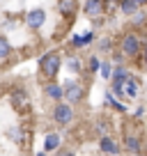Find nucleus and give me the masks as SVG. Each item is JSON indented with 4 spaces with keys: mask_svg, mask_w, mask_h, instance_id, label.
Listing matches in <instances>:
<instances>
[{
    "mask_svg": "<svg viewBox=\"0 0 147 156\" xmlns=\"http://www.w3.org/2000/svg\"><path fill=\"white\" fill-rule=\"evenodd\" d=\"M133 2H136L138 7H142V5H147V0H133Z\"/></svg>",
    "mask_w": 147,
    "mask_h": 156,
    "instance_id": "cd10ccee",
    "label": "nucleus"
},
{
    "mask_svg": "<svg viewBox=\"0 0 147 156\" xmlns=\"http://www.w3.org/2000/svg\"><path fill=\"white\" fill-rule=\"evenodd\" d=\"M108 126H110V122H108L106 117H99V119H97V131H99V133H106Z\"/></svg>",
    "mask_w": 147,
    "mask_h": 156,
    "instance_id": "4be33fe9",
    "label": "nucleus"
},
{
    "mask_svg": "<svg viewBox=\"0 0 147 156\" xmlns=\"http://www.w3.org/2000/svg\"><path fill=\"white\" fill-rule=\"evenodd\" d=\"M58 147H60V133H46V138H44V154L58 151Z\"/></svg>",
    "mask_w": 147,
    "mask_h": 156,
    "instance_id": "f8f14e48",
    "label": "nucleus"
},
{
    "mask_svg": "<svg viewBox=\"0 0 147 156\" xmlns=\"http://www.w3.org/2000/svg\"><path fill=\"white\" fill-rule=\"evenodd\" d=\"M99 64H101V62H99L97 55H90V58H88V69H90L92 73H97V71H99Z\"/></svg>",
    "mask_w": 147,
    "mask_h": 156,
    "instance_id": "aec40b11",
    "label": "nucleus"
},
{
    "mask_svg": "<svg viewBox=\"0 0 147 156\" xmlns=\"http://www.w3.org/2000/svg\"><path fill=\"white\" fill-rule=\"evenodd\" d=\"M120 12L124 16H133L136 12H140V7L133 2V0H120Z\"/></svg>",
    "mask_w": 147,
    "mask_h": 156,
    "instance_id": "2eb2a0df",
    "label": "nucleus"
},
{
    "mask_svg": "<svg viewBox=\"0 0 147 156\" xmlns=\"http://www.w3.org/2000/svg\"><path fill=\"white\" fill-rule=\"evenodd\" d=\"M140 39H138L136 32H127L122 39H120V53L124 55V58H138V53H140Z\"/></svg>",
    "mask_w": 147,
    "mask_h": 156,
    "instance_id": "20e7f679",
    "label": "nucleus"
},
{
    "mask_svg": "<svg viewBox=\"0 0 147 156\" xmlns=\"http://www.w3.org/2000/svg\"><path fill=\"white\" fill-rule=\"evenodd\" d=\"M113 62L117 64V67H122V62H124V55L120 53V51H117V53H113Z\"/></svg>",
    "mask_w": 147,
    "mask_h": 156,
    "instance_id": "bb28decb",
    "label": "nucleus"
},
{
    "mask_svg": "<svg viewBox=\"0 0 147 156\" xmlns=\"http://www.w3.org/2000/svg\"><path fill=\"white\" fill-rule=\"evenodd\" d=\"M37 156H46V154H44V151H39V154H37Z\"/></svg>",
    "mask_w": 147,
    "mask_h": 156,
    "instance_id": "c756f323",
    "label": "nucleus"
},
{
    "mask_svg": "<svg viewBox=\"0 0 147 156\" xmlns=\"http://www.w3.org/2000/svg\"><path fill=\"white\" fill-rule=\"evenodd\" d=\"M122 147L127 151H131V154H140V147H142V142H140V138L138 136H124V142H122Z\"/></svg>",
    "mask_w": 147,
    "mask_h": 156,
    "instance_id": "9d476101",
    "label": "nucleus"
},
{
    "mask_svg": "<svg viewBox=\"0 0 147 156\" xmlns=\"http://www.w3.org/2000/svg\"><path fill=\"white\" fill-rule=\"evenodd\" d=\"M117 7H120L117 0H103V12H110V14H113Z\"/></svg>",
    "mask_w": 147,
    "mask_h": 156,
    "instance_id": "5701e85b",
    "label": "nucleus"
},
{
    "mask_svg": "<svg viewBox=\"0 0 147 156\" xmlns=\"http://www.w3.org/2000/svg\"><path fill=\"white\" fill-rule=\"evenodd\" d=\"M12 103L19 106V108H28L30 106V99H28V94H25L23 90H16V92H12Z\"/></svg>",
    "mask_w": 147,
    "mask_h": 156,
    "instance_id": "4468645a",
    "label": "nucleus"
},
{
    "mask_svg": "<svg viewBox=\"0 0 147 156\" xmlns=\"http://www.w3.org/2000/svg\"><path fill=\"white\" fill-rule=\"evenodd\" d=\"M81 41H83V46L92 44V41H94V32H92V30H88V32H83V34H81Z\"/></svg>",
    "mask_w": 147,
    "mask_h": 156,
    "instance_id": "b1692460",
    "label": "nucleus"
},
{
    "mask_svg": "<svg viewBox=\"0 0 147 156\" xmlns=\"http://www.w3.org/2000/svg\"><path fill=\"white\" fill-rule=\"evenodd\" d=\"M69 44H71L74 48H81V46H83V41H81V34H74V37L69 39Z\"/></svg>",
    "mask_w": 147,
    "mask_h": 156,
    "instance_id": "a878e982",
    "label": "nucleus"
},
{
    "mask_svg": "<svg viewBox=\"0 0 147 156\" xmlns=\"http://www.w3.org/2000/svg\"><path fill=\"white\" fill-rule=\"evenodd\" d=\"M140 92V83H138L136 76H129L127 80H113V97L120 99H136Z\"/></svg>",
    "mask_w": 147,
    "mask_h": 156,
    "instance_id": "f257e3e1",
    "label": "nucleus"
},
{
    "mask_svg": "<svg viewBox=\"0 0 147 156\" xmlns=\"http://www.w3.org/2000/svg\"><path fill=\"white\" fill-rule=\"evenodd\" d=\"M138 58H140V64H142V67H147V44L140 46V53H138Z\"/></svg>",
    "mask_w": 147,
    "mask_h": 156,
    "instance_id": "393cba45",
    "label": "nucleus"
},
{
    "mask_svg": "<svg viewBox=\"0 0 147 156\" xmlns=\"http://www.w3.org/2000/svg\"><path fill=\"white\" fill-rule=\"evenodd\" d=\"M44 92H46V97H48V99H53L55 103H60V101H62V85H60V83H55V80H48V83L44 85Z\"/></svg>",
    "mask_w": 147,
    "mask_h": 156,
    "instance_id": "0eeeda50",
    "label": "nucleus"
},
{
    "mask_svg": "<svg viewBox=\"0 0 147 156\" xmlns=\"http://www.w3.org/2000/svg\"><path fill=\"white\" fill-rule=\"evenodd\" d=\"M60 64H62V55L58 53V51H48L46 55H41L39 58V69H41V76L48 78V80H53L55 73L60 71Z\"/></svg>",
    "mask_w": 147,
    "mask_h": 156,
    "instance_id": "f03ea898",
    "label": "nucleus"
},
{
    "mask_svg": "<svg viewBox=\"0 0 147 156\" xmlns=\"http://www.w3.org/2000/svg\"><path fill=\"white\" fill-rule=\"evenodd\" d=\"M133 156H145V154H133Z\"/></svg>",
    "mask_w": 147,
    "mask_h": 156,
    "instance_id": "7c9ffc66",
    "label": "nucleus"
},
{
    "mask_svg": "<svg viewBox=\"0 0 147 156\" xmlns=\"http://www.w3.org/2000/svg\"><path fill=\"white\" fill-rule=\"evenodd\" d=\"M58 12L64 19H71L76 14V0H58Z\"/></svg>",
    "mask_w": 147,
    "mask_h": 156,
    "instance_id": "9b49d317",
    "label": "nucleus"
},
{
    "mask_svg": "<svg viewBox=\"0 0 147 156\" xmlns=\"http://www.w3.org/2000/svg\"><path fill=\"white\" fill-rule=\"evenodd\" d=\"M85 97V87L78 83V80H74V78H69L67 83L62 85V99H67L69 106H74V103H81Z\"/></svg>",
    "mask_w": 147,
    "mask_h": 156,
    "instance_id": "7ed1b4c3",
    "label": "nucleus"
},
{
    "mask_svg": "<svg viewBox=\"0 0 147 156\" xmlns=\"http://www.w3.org/2000/svg\"><path fill=\"white\" fill-rule=\"evenodd\" d=\"M67 69L71 73H83L85 69H83V60L78 58V55H69L67 58Z\"/></svg>",
    "mask_w": 147,
    "mask_h": 156,
    "instance_id": "ddd939ff",
    "label": "nucleus"
},
{
    "mask_svg": "<svg viewBox=\"0 0 147 156\" xmlns=\"http://www.w3.org/2000/svg\"><path fill=\"white\" fill-rule=\"evenodd\" d=\"M99 147H101V151H103V154H110V156H117L120 151H122L117 142H115L113 138H108V136H103L101 140H99Z\"/></svg>",
    "mask_w": 147,
    "mask_h": 156,
    "instance_id": "6e6552de",
    "label": "nucleus"
},
{
    "mask_svg": "<svg viewBox=\"0 0 147 156\" xmlns=\"http://www.w3.org/2000/svg\"><path fill=\"white\" fill-rule=\"evenodd\" d=\"M106 103H110V106H113V108H115V110H117V112H127V108H124L122 103H120L117 99H115L113 94H110V90H108V92H106Z\"/></svg>",
    "mask_w": 147,
    "mask_h": 156,
    "instance_id": "f3484780",
    "label": "nucleus"
},
{
    "mask_svg": "<svg viewBox=\"0 0 147 156\" xmlns=\"http://www.w3.org/2000/svg\"><path fill=\"white\" fill-rule=\"evenodd\" d=\"M60 156H74V151H64V154H60Z\"/></svg>",
    "mask_w": 147,
    "mask_h": 156,
    "instance_id": "c85d7f7f",
    "label": "nucleus"
},
{
    "mask_svg": "<svg viewBox=\"0 0 147 156\" xmlns=\"http://www.w3.org/2000/svg\"><path fill=\"white\" fill-rule=\"evenodd\" d=\"M99 73H101V78L110 80V76H113V64H110V62H101V64H99Z\"/></svg>",
    "mask_w": 147,
    "mask_h": 156,
    "instance_id": "a211bd4d",
    "label": "nucleus"
},
{
    "mask_svg": "<svg viewBox=\"0 0 147 156\" xmlns=\"http://www.w3.org/2000/svg\"><path fill=\"white\" fill-rule=\"evenodd\" d=\"M131 23L136 25V28H138V25H145V23H147V14H142V12H136V14H133V19H131Z\"/></svg>",
    "mask_w": 147,
    "mask_h": 156,
    "instance_id": "412c9836",
    "label": "nucleus"
},
{
    "mask_svg": "<svg viewBox=\"0 0 147 156\" xmlns=\"http://www.w3.org/2000/svg\"><path fill=\"white\" fill-rule=\"evenodd\" d=\"M129 76H131V73H129L124 67H117V69H113V76L110 78H113V80H127Z\"/></svg>",
    "mask_w": 147,
    "mask_h": 156,
    "instance_id": "6ab92c4d",
    "label": "nucleus"
},
{
    "mask_svg": "<svg viewBox=\"0 0 147 156\" xmlns=\"http://www.w3.org/2000/svg\"><path fill=\"white\" fill-rule=\"evenodd\" d=\"M44 23H46V12L44 9H30L28 14H25V25H28V28L39 30Z\"/></svg>",
    "mask_w": 147,
    "mask_h": 156,
    "instance_id": "423d86ee",
    "label": "nucleus"
},
{
    "mask_svg": "<svg viewBox=\"0 0 147 156\" xmlns=\"http://www.w3.org/2000/svg\"><path fill=\"white\" fill-rule=\"evenodd\" d=\"M12 55V44H9V39L5 37V34H0V60H5Z\"/></svg>",
    "mask_w": 147,
    "mask_h": 156,
    "instance_id": "dca6fc26",
    "label": "nucleus"
},
{
    "mask_svg": "<svg viewBox=\"0 0 147 156\" xmlns=\"http://www.w3.org/2000/svg\"><path fill=\"white\" fill-rule=\"evenodd\" d=\"M83 12L88 16H101L103 14V0H85Z\"/></svg>",
    "mask_w": 147,
    "mask_h": 156,
    "instance_id": "1a4fd4ad",
    "label": "nucleus"
},
{
    "mask_svg": "<svg viewBox=\"0 0 147 156\" xmlns=\"http://www.w3.org/2000/svg\"><path fill=\"white\" fill-rule=\"evenodd\" d=\"M51 115H53V122L55 124H69L74 119V106H69V103H55V108H53V112H51Z\"/></svg>",
    "mask_w": 147,
    "mask_h": 156,
    "instance_id": "39448f33",
    "label": "nucleus"
}]
</instances>
